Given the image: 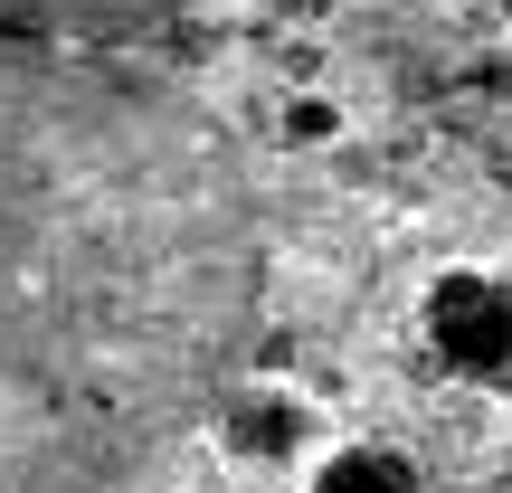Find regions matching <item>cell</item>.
I'll return each mask as SVG.
<instances>
[{
  "mask_svg": "<svg viewBox=\"0 0 512 493\" xmlns=\"http://www.w3.org/2000/svg\"><path fill=\"white\" fill-rule=\"evenodd\" d=\"M256 294L228 133L95 38L0 29V493H133L238 389Z\"/></svg>",
  "mask_w": 512,
  "mask_h": 493,
  "instance_id": "cell-1",
  "label": "cell"
},
{
  "mask_svg": "<svg viewBox=\"0 0 512 493\" xmlns=\"http://www.w3.org/2000/svg\"><path fill=\"white\" fill-rule=\"evenodd\" d=\"M418 323H427V351L446 370H465V380H503L512 370V285L494 266H446L427 285Z\"/></svg>",
  "mask_w": 512,
  "mask_h": 493,
  "instance_id": "cell-2",
  "label": "cell"
},
{
  "mask_svg": "<svg viewBox=\"0 0 512 493\" xmlns=\"http://www.w3.org/2000/svg\"><path fill=\"white\" fill-rule=\"evenodd\" d=\"M200 0H0V29H29V38H124V29H152V19H181Z\"/></svg>",
  "mask_w": 512,
  "mask_h": 493,
  "instance_id": "cell-3",
  "label": "cell"
},
{
  "mask_svg": "<svg viewBox=\"0 0 512 493\" xmlns=\"http://www.w3.org/2000/svg\"><path fill=\"white\" fill-rule=\"evenodd\" d=\"M219 427H228L238 456H294V446L313 437V418H304L294 389H228V399H219Z\"/></svg>",
  "mask_w": 512,
  "mask_h": 493,
  "instance_id": "cell-4",
  "label": "cell"
},
{
  "mask_svg": "<svg viewBox=\"0 0 512 493\" xmlns=\"http://www.w3.org/2000/svg\"><path fill=\"white\" fill-rule=\"evenodd\" d=\"M313 493H418V475H408V456H389V446H332Z\"/></svg>",
  "mask_w": 512,
  "mask_h": 493,
  "instance_id": "cell-5",
  "label": "cell"
},
{
  "mask_svg": "<svg viewBox=\"0 0 512 493\" xmlns=\"http://www.w3.org/2000/svg\"><path fill=\"white\" fill-rule=\"evenodd\" d=\"M503 19H512V0H503Z\"/></svg>",
  "mask_w": 512,
  "mask_h": 493,
  "instance_id": "cell-6",
  "label": "cell"
}]
</instances>
